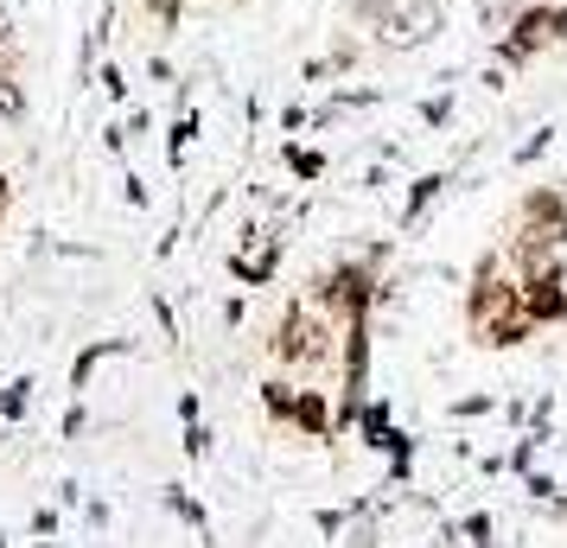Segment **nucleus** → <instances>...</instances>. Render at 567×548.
<instances>
[{"mask_svg": "<svg viewBox=\"0 0 567 548\" xmlns=\"http://www.w3.org/2000/svg\"><path fill=\"white\" fill-rule=\"evenodd\" d=\"M268 409H275V415H293V390H287V383H268Z\"/></svg>", "mask_w": 567, "mask_h": 548, "instance_id": "4468645a", "label": "nucleus"}, {"mask_svg": "<svg viewBox=\"0 0 567 548\" xmlns=\"http://www.w3.org/2000/svg\"><path fill=\"white\" fill-rule=\"evenodd\" d=\"M377 32H383V45H427V39H440V0H402Z\"/></svg>", "mask_w": 567, "mask_h": 548, "instance_id": "7ed1b4c3", "label": "nucleus"}, {"mask_svg": "<svg viewBox=\"0 0 567 548\" xmlns=\"http://www.w3.org/2000/svg\"><path fill=\"white\" fill-rule=\"evenodd\" d=\"M529 242H555V249L567 242V198L555 185H536V192L523 198V249H529Z\"/></svg>", "mask_w": 567, "mask_h": 548, "instance_id": "f257e3e1", "label": "nucleus"}, {"mask_svg": "<svg viewBox=\"0 0 567 548\" xmlns=\"http://www.w3.org/2000/svg\"><path fill=\"white\" fill-rule=\"evenodd\" d=\"M529 332H536V319H529V313H511V319H497V325H485L478 339H485V344H497V351H504V344H523V339H529Z\"/></svg>", "mask_w": 567, "mask_h": 548, "instance_id": "6e6552de", "label": "nucleus"}, {"mask_svg": "<svg viewBox=\"0 0 567 548\" xmlns=\"http://www.w3.org/2000/svg\"><path fill=\"white\" fill-rule=\"evenodd\" d=\"M0 115H7V122H20V115H27V90H20L13 71H0Z\"/></svg>", "mask_w": 567, "mask_h": 548, "instance_id": "9d476101", "label": "nucleus"}, {"mask_svg": "<svg viewBox=\"0 0 567 548\" xmlns=\"http://www.w3.org/2000/svg\"><path fill=\"white\" fill-rule=\"evenodd\" d=\"M319 351H326V332L307 319V307H287L281 339H275V358H281V364H300V358H319Z\"/></svg>", "mask_w": 567, "mask_h": 548, "instance_id": "20e7f679", "label": "nucleus"}, {"mask_svg": "<svg viewBox=\"0 0 567 548\" xmlns=\"http://www.w3.org/2000/svg\"><path fill=\"white\" fill-rule=\"evenodd\" d=\"M516 7H523V0H478V20H485L491 32H504L516 20Z\"/></svg>", "mask_w": 567, "mask_h": 548, "instance_id": "9b49d317", "label": "nucleus"}, {"mask_svg": "<svg viewBox=\"0 0 567 548\" xmlns=\"http://www.w3.org/2000/svg\"><path fill=\"white\" fill-rule=\"evenodd\" d=\"M7 45H13V13L0 7V52H7Z\"/></svg>", "mask_w": 567, "mask_h": 548, "instance_id": "2eb2a0df", "label": "nucleus"}, {"mask_svg": "<svg viewBox=\"0 0 567 548\" xmlns=\"http://www.w3.org/2000/svg\"><path fill=\"white\" fill-rule=\"evenodd\" d=\"M351 13H358V20H377V27H383L389 13H395V0H351Z\"/></svg>", "mask_w": 567, "mask_h": 548, "instance_id": "f8f14e48", "label": "nucleus"}, {"mask_svg": "<svg viewBox=\"0 0 567 548\" xmlns=\"http://www.w3.org/2000/svg\"><path fill=\"white\" fill-rule=\"evenodd\" d=\"M293 421L307 427L312 441H326V434H332V415H326V395H319V390H312V395H293Z\"/></svg>", "mask_w": 567, "mask_h": 548, "instance_id": "0eeeda50", "label": "nucleus"}, {"mask_svg": "<svg viewBox=\"0 0 567 548\" xmlns=\"http://www.w3.org/2000/svg\"><path fill=\"white\" fill-rule=\"evenodd\" d=\"M523 313L536 319V325L567 319V288H561V281H555V288H523Z\"/></svg>", "mask_w": 567, "mask_h": 548, "instance_id": "423d86ee", "label": "nucleus"}, {"mask_svg": "<svg viewBox=\"0 0 567 548\" xmlns=\"http://www.w3.org/2000/svg\"><path fill=\"white\" fill-rule=\"evenodd\" d=\"M511 39H516V45H523L529 58L548 52V45H561V39H567V7H542V0H523V7H516V20H511Z\"/></svg>", "mask_w": 567, "mask_h": 548, "instance_id": "f03ea898", "label": "nucleus"}, {"mask_svg": "<svg viewBox=\"0 0 567 548\" xmlns=\"http://www.w3.org/2000/svg\"><path fill=\"white\" fill-rule=\"evenodd\" d=\"M7 198H13V185H7V173H0V217H7Z\"/></svg>", "mask_w": 567, "mask_h": 548, "instance_id": "dca6fc26", "label": "nucleus"}, {"mask_svg": "<svg viewBox=\"0 0 567 548\" xmlns=\"http://www.w3.org/2000/svg\"><path fill=\"white\" fill-rule=\"evenodd\" d=\"M561 281V249L555 242H529L516 261V288H555Z\"/></svg>", "mask_w": 567, "mask_h": 548, "instance_id": "39448f33", "label": "nucleus"}, {"mask_svg": "<svg viewBox=\"0 0 567 548\" xmlns=\"http://www.w3.org/2000/svg\"><path fill=\"white\" fill-rule=\"evenodd\" d=\"M497 64H529V52H523V45H516L511 32H504V39H497Z\"/></svg>", "mask_w": 567, "mask_h": 548, "instance_id": "ddd939ff", "label": "nucleus"}, {"mask_svg": "<svg viewBox=\"0 0 567 548\" xmlns=\"http://www.w3.org/2000/svg\"><path fill=\"white\" fill-rule=\"evenodd\" d=\"M141 13H147V27L166 39V32H179V0H141Z\"/></svg>", "mask_w": 567, "mask_h": 548, "instance_id": "1a4fd4ad", "label": "nucleus"}]
</instances>
